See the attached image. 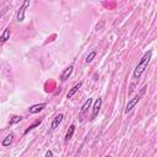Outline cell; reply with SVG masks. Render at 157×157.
Listing matches in <instances>:
<instances>
[{
    "mask_svg": "<svg viewBox=\"0 0 157 157\" xmlns=\"http://www.w3.org/2000/svg\"><path fill=\"white\" fill-rule=\"evenodd\" d=\"M72 71H74V65H69L67 67H65V69H64V71L60 74V80H61L63 82H64V81H66V80L71 76Z\"/></svg>",
    "mask_w": 157,
    "mask_h": 157,
    "instance_id": "4",
    "label": "cell"
},
{
    "mask_svg": "<svg viewBox=\"0 0 157 157\" xmlns=\"http://www.w3.org/2000/svg\"><path fill=\"white\" fill-rule=\"evenodd\" d=\"M29 6V0H25L23 2H22V6L18 9V11H17V15H16V20H17V22H23V20H25V11H26V9Z\"/></svg>",
    "mask_w": 157,
    "mask_h": 157,
    "instance_id": "2",
    "label": "cell"
},
{
    "mask_svg": "<svg viewBox=\"0 0 157 157\" xmlns=\"http://www.w3.org/2000/svg\"><path fill=\"white\" fill-rule=\"evenodd\" d=\"M40 123H42V120H40V119H36V120H34V121H33V123H32V124H31V125H29V126H28V128H27V129L23 131V135L28 134L31 130H33L34 128H37L38 125H40Z\"/></svg>",
    "mask_w": 157,
    "mask_h": 157,
    "instance_id": "13",
    "label": "cell"
},
{
    "mask_svg": "<svg viewBox=\"0 0 157 157\" xmlns=\"http://www.w3.org/2000/svg\"><path fill=\"white\" fill-rule=\"evenodd\" d=\"M92 102H93V99L92 98H88V99H86V102L82 104V107H81V110H80V114H78V117L82 119V117L87 113V110H88V108L91 107V104H92Z\"/></svg>",
    "mask_w": 157,
    "mask_h": 157,
    "instance_id": "6",
    "label": "cell"
},
{
    "mask_svg": "<svg viewBox=\"0 0 157 157\" xmlns=\"http://www.w3.org/2000/svg\"><path fill=\"white\" fill-rule=\"evenodd\" d=\"M101 105H102V98H97L94 101V104H93V108H92V118L91 119H94L98 115L99 109H101Z\"/></svg>",
    "mask_w": 157,
    "mask_h": 157,
    "instance_id": "5",
    "label": "cell"
},
{
    "mask_svg": "<svg viewBox=\"0 0 157 157\" xmlns=\"http://www.w3.org/2000/svg\"><path fill=\"white\" fill-rule=\"evenodd\" d=\"M140 99H141V94H136V96H134L129 102H128V104H126V107H125V113L128 114L139 102H140Z\"/></svg>",
    "mask_w": 157,
    "mask_h": 157,
    "instance_id": "3",
    "label": "cell"
},
{
    "mask_svg": "<svg viewBox=\"0 0 157 157\" xmlns=\"http://www.w3.org/2000/svg\"><path fill=\"white\" fill-rule=\"evenodd\" d=\"M75 129H76L75 124H71V125L69 126V129H67V131H66V134H65V139H64L65 142H69V140L72 137V135H74V132H75Z\"/></svg>",
    "mask_w": 157,
    "mask_h": 157,
    "instance_id": "11",
    "label": "cell"
},
{
    "mask_svg": "<svg viewBox=\"0 0 157 157\" xmlns=\"http://www.w3.org/2000/svg\"><path fill=\"white\" fill-rule=\"evenodd\" d=\"M45 103H38V104H34V105H32V107H29L28 108V112L31 113V114H36V113H39L40 110H43L44 108H45Z\"/></svg>",
    "mask_w": 157,
    "mask_h": 157,
    "instance_id": "7",
    "label": "cell"
},
{
    "mask_svg": "<svg viewBox=\"0 0 157 157\" xmlns=\"http://www.w3.org/2000/svg\"><path fill=\"white\" fill-rule=\"evenodd\" d=\"M96 54H97V52L96 50H92L87 56H86V64H88V63H91L93 59H94V56H96Z\"/></svg>",
    "mask_w": 157,
    "mask_h": 157,
    "instance_id": "15",
    "label": "cell"
},
{
    "mask_svg": "<svg viewBox=\"0 0 157 157\" xmlns=\"http://www.w3.org/2000/svg\"><path fill=\"white\" fill-rule=\"evenodd\" d=\"M151 56H152V52L151 50H148V52H146L144 54V56L141 58V60L139 61V64L136 65V67L134 70V78H140V76L147 69V66L150 64V60H151Z\"/></svg>",
    "mask_w": 157,
    "mask_h": 157,
    "instance_id": "1",
    "label": "cell"
},
{
    "mask_svg": "<svg viewBox=\"0 0 157 157\" xmlns=\"http://www.w3.org/2000/svg\"><path fill=\"white\" fill-rule=\"evenodd\" d=\"M81 86H82V82H77L76 85H74V86L70 88V91L67 92L66 98H71V97H72V96H74V94H75V93H76V92H77V91L81 88Z\"/></svg>",
    "mask_w": 157,
    "mask_h": 157,
    "instance_id": "10",
    "label": "cell"
},
{
    "mask_svg": "<svg viewBox=\"0 0 157 157\" xmlns=\"http://www.w3.org/2000/svg\"><path fill=\"white\" fill-rule=\"evenodd\" d=\"M45 157H53V152H52V150H48V151L45 152Z\"/></svg>",
    "mask_w": 157,
    "mask_h": 157,
    "instance_id": "16",
    "label": "cell"
},
{
    "mask_svg": "<svg viewBox=\"0 0 157 157\" xmlns=\"http://www.w3.org/2000/svg\"><path fill=\"white\" fill-rule=\"evenodd\" d=\"M13 137H15V134L13 132H10L9 135H6V137L2 140V142H1V145L4 146V147H7L11 142H12V140H13Z\"/></svg>",
    "mask_w": 157,
    "mask_h": 157,
    "instance_id": "12",
    "label": "cell"
},
{
    "mask_svg": "<svg viewBox=\"0 0 157 157\" xmlns=\"http://www.w3.org/2000/svg\"><path fill=\"white\" fill-rule=\"evenodd\" d=\"M107 157H112V156H107Z\"/></svg>",
    "mask_w": 157,
    "mask_h": 157,
    "instance_id": "17",
    "label": "cell"
},
{
    "mask_svg": "<svg viewBox=\"0 0 157 157\" xmlns=\"http://www.w3.org/2000/svg\"><path fill=\"white\" fill-rule=\"evenodd\" d=\"M63 118H64V114H58L53 120H52V124H50V128H52V130H54V129H56L58 126H59V124L63 121Z\"/></svg>",
    "mask_w": 157,
    "mask_h": 157,
    "instance_id": "9",
    "label": "cell"
},
{
    "mask_svg": "<svg viewBox=\"0 0 157 157\" xmlns=\"http://www.w3.org/2000/svg\"><path fill=\"white\" fill-rule=\"evenodd\" d=\"M10 36H11V29H10L9 27H6V28L4 29V32H2V34L0 36V45L4 44L5 42H7V40L10 39Z\"/></svg>",
    "mask_w": 157,
    "mask_h": 157,
    "instance_id": "8",
    "label": "cell"
},
{
    "mask_svg": "<svg viewBox=\"0 0 157 157\" xmlns=\"http://www.w3.org/2000/svg\"><path fill=\"white\" fill-rule=\"evenodd\" d=\"M21 120H22V117H20V115H12V117L10 118V120H9V125L17 124V123H20Z\"/></svg>",
    "mask_w": 157,
    "mask_h": 157,
    "instance_id": "14",
    "label": "cell"
}]
</instances>
